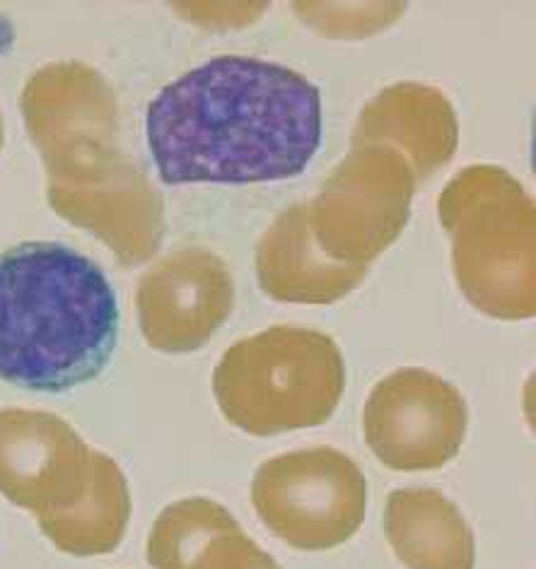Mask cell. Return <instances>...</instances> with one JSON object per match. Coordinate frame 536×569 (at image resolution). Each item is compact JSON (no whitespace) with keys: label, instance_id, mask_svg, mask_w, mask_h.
Listing matches in <instances>:
<instances>
[{"label":"cell","instance_id":"12","mask_svg":"<svg viewBox=\"0 0 536 569\" xmlns=\"http://www.w3.org/2000/svg\"><path fill=\"white\" fill-rule=\"evenodd\" d=\"M457 113L430 84L397 82L370 99L353 131V146H385L408 162L416 183L428 181L455 158Z\"/></svg>","mask_w":536,"mask_h":569},{"label":"cell","instance_id":"13","mask_svg":"<svg viewBox=\"0 0 536 569\" xmlns=\"http://www.w3.org/2000/svg\"><path fill=\"white\" fill-rule=\"evenodd\" d=\"M261 290L288 305H334L360 288L368 266H350L321 251L309 230L307 201L286 208L257 247Z\"/></svg>","mask_w":536,"mask_h":569},{"label":"cell","instance_id":"6","mask_svg":"<svg viewBox=\"0 0 536 569\" xmlns=\"http://www.w3.org/2000/svg\"><path fill=\"white\" fill-rule=\"evenodd\" d=\"M20 107L49 183L95 177L123 158L117 92L88 63L39 68L24 84Z\"/></svg>","mask_w":536,"mask_h":569},{"label":"cell","instance_id":"9","mask_svg":"<svg viewBox=\"0 0 536 569\" xmlns=\"http://www.w3.org/2000/svg\"><path fill=\"white\" fill-rule=\"evenodd\" d=\"M97 457L73 425L47 410H0V495L39 523L76 507L88 492Z\"/></svg>","mask_w":536,"mask_h":569},{"label":"cell","instance_id":"17","mask_svg":"<svg viewBox=\"0 0 536 569\" xmlns=\"http://www.w3.org/2000/svg\"><path fill=\"white\" fill-rule=\"evenodd\" d=\"M0 150H3V121H0Z\"/></svg>","mask_w":536,"mask_h":569},{"label":"cell","instance_id":"7","mask_svg":"<svg viewBox=\"0 0 536 569\" xmlns=\"http://www.w3.org/2000/svg\"><path fill=\"white\" fill-rule=\"evenodd\" d=\"M418 183L397 150L350 148L307 201L309 230L331 259L368 266L399 239Z\"/></svg>","mask_w":536,"mask_h":569},{"label":"cell","instance_id":"8","mask_svg":"<svg viewBox=\"0 0 536 569\" xmlns=\"http://www.w3.org/2000/svg\"><path fill=\"white\" fill-rule=\"evenodd\" d=\"M469 408L457 387L420 367L387 375L363 410L365 442L394 471H437L467 437Z\"/></svg>","mask_w":536,"mask_h":569},{"label":"cell","instance_id":"4","mask_svg":"<svg viewBox=\"0 0 536 569\" xmlns=\"http://www.w3.org/2000/svg\"><path fill=\"white\" fill-rule=\"evenodd\" d=\"M346 389L336 340L300 326H271L230 346L214 372L220 412L254 437L329 422Z\"/></svg>","mask_w":536,"mask_h":569},{"label":"cell","instance_id":"14","mask_svg":"<svg viewBox=\"0 0 536 569\" xmlns=\"http://www.w3.org/2000/svg\"><path fill=\"white\" fill-rule=\"evenodd\" d=\"M146 552L155 569H280L228 509L206 497L165 507Z\"/></svg>","mask_w":536,"mask_h":569},{"label":"cell","instance_id":"5","mask_svg":"<svg viewBox=\"0 0 536 569\" xmlns=\"http://www.w3.org/2000/svg\"><path fill=\"white\" fill-rule=\"evenodd\" d=\"M251 505L290 548L331 550L363 526L368 486L348 453L309 447L261 463L251 480Z\"/></svg>","mask_w":536,"mask_h":569},{"label":"cell","instance_id":"16","mask_svg":"<svg viewBox=\"0 0 536 569\" xmlns=\"http://www.w3.org/2000/svg\"><path fill=\"white\" fill-rule=\"evenodd\" d=\"M131 521V492L119 463L100 451L88 492L63 515L39 523L51 543L78 558L115 552Z\"/></svg>","mask_w":536,"mask_h":569},{"label":"cell","instance_id":"2","mask_svg":"<svg viewBox=\"0 0 536 569\" xmlns=\"http://www.w3.org/2000/svg\"><path fill=\"white\" fill-rule=\"evenodd\" d=\"M117 340V292L88 256L61 241L0 253V379L63 393L100 377Z\"/></svg>","mask_w":536,"mask_h":569},{"label":"cell","instance_id":"10","mask_svg":"<svg viewBox=\"0 0 536 569\" xmlns=\"http://www.w3.org/2000/svg\"><path fill=\"white\" fill-rule=\"evenodd\" d=\"M235 307L228 263L204 247H185L155 263L136 290L146 343L181 355L204 348Z\"/></svg>","mask_w":536,"mask_h":569},{"label":"cell","instance_id":"15","mask_svg":"<svg viewBox=\"0 0 536 569\" xmlns=\"http://www.w3.org/2000/svg\"><path fill=\"white\" fill-rule=\"evenodd\" d=\"M385 536L406 569H474L472 526L435 488H404L387 497Z\"/></svg>","mask_w":536,"mask_h":569},{"label":"cell","instance_id":"3","mask_svg":"<svg viewBox=\"0 0 536 569\" xmlns=\"http://www.w3.org/2000/svg\"><path fill=\"white\" fill-rule=\"evenodd\" d=\"M437 212L464 297L493 319H534L536 210L527 189L503 167L474 164L447 183Z\"/></svg>","mask_w":536,"mask_h":569},{"label":"cell","instance_id":"11","mask_svg":"<svg viewBox=\"0 0 536 569\" xmlns=\"http://www.w3.org/2000/svg\"><path fill=\"white\" fill-rule=\"evenodd\" d=\"M47 196L63 220L92 232L126 268L150 261L162 244V196L129 154L95 177L49 183Z\"/></svg>","mask_w":536,"mask_h":569},{"label":"cell","instance_id":"1","mask_svg":"<svg viewBox=\"0 0 536 569\" xmlns=\"http://www.w3.org/2000/svg\"><path fill=\"white\" fill-rule=\"evenodd\" d=\"M146 133L167 187L284 181L319 150L321 97L280 63L218 56L165 84Z\"/></svg>","mask_w":536,"mask_h":569}]
</instances>
